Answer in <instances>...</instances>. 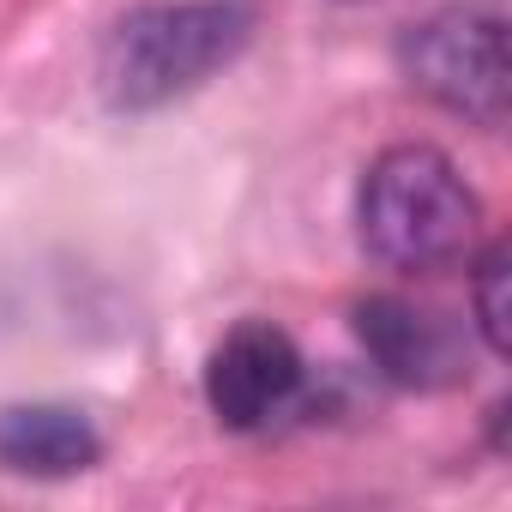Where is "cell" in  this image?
<instances>
[{
  "label": "cell",
  "mask_w": 512,
  "mask_h": 512,
  "mask_svg": "<svg viewBox=\"0 0 512 512\" xmlns=\"http://www.w3.org/2000/svg\"><path fill=\"white\" fill-rule=\"evenodd\" d=\"M356 338H362L368 362L392 386H410V392H446L470 374L464 332L440 308H416L404 296L356 302Z\"/></svg>",
  "instance_id": "cell-5"
},
{
  "label": "cell",
  "mask_w": 512,
  "mask_h": 512,
  "mask_svg": "<svg viewBox=\"0 0 512 512\" xmlns=\"http://www.w3.org/2000/svg\"><path fill=\"white\" fill-rule=\"evenodd\" d=\"M398 67L410 91L476 127H500L512 109L506 19L494 7H440L434 19L410 25L398 43Z\"/></svg>",
  "instance_id": "cell-3"
},
{
  "label": "cell",
  "mask_w": 512,
  "mask_h": 512,
  "mask_svg": "<svg viewBox=\"0 0 512 512\" xmlns=\"http://www.w3.org/2000/svg\"><path fill=\"white\" fill-rule=\"evenodd\" d=\"M356 229H362V247L386 272L440 278L452 266H470L476 235H482V205L446 151L392 145L362 175Z\"/></svg>",
  "instance_id": "cell-1"
},
{
  "label": "cell",
  "mask_w": 512,
  "mask_h": 512,
  "mask_svg": "<svg viewBox=\"0 0 512 512\" xmlns=\"http://www.w3.org/2000/svg\"><path fill=\"white\" fill-rule=\"evenodd\" d=\"M205 404L229 434H272L308 404V362L272 320H241L205 362Z\"/></svg>",
  "instance_id": "cell-4"
},
{
  "label": "cell",
  "mask_w": 512,
  "mask_h": 512,
  "mask_svg": "<svg viewBox=\"0 0 512 512\" xmlns=\"http://www.w3.org/2000/svg\"><path fill=\"white\" fill-rule=\"evenodd\" d=\"M470 260H476V290H470V302H476L482 344H488L494 356H506V350H512V308H506V284H512V272H506V241L470 253Z\"/></svg>",
  "instance_id": "cell-7"
},
{
  "label": "cell",
  "mask_w": 512,
  "mask_h": 512,
  "mask_svg": "<svg viewBox=\"0 0 512 512\" xmlns=\"http://www.w3.org/2000/svg\"><path fill=\"white\" fill-rule=\"evenodd\" d=\"M253 37L247 0H169L127 13L97 55V91L121 115L163 109L223 73Z\"/></svg>",
  "instance_id": "cell-2"
},
{
  "label": "cell",
  "mask_w": 512,
  "mask_h": 512,
  "mask_svg": "<svg viewBox=\"0 0 512 512\" xmlns=\"http://www.w3.org/2000/svg\"><path fill=\"white\" fill-rule=\"evenodd\" d=\"M103 458V434L73 404H7L0 410V470L61 482Z\"/></svg>",
  "instance_id": "cell-6"
}]
</instances>
